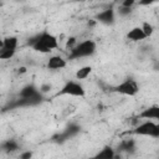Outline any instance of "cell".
<instances>
[{
    "instance_id": "13",
    "label": "cell",
    "mask_w": 159,
    "mask_h": 159,
    "mask_svg": "<svg viewBox=\"0 0 159 159\" xmlns=\"http://www.w3.org/2000/svg\"><path fill=\"white\" fill-rule=\"evenodd\" d=\"M91 72H92V67L91 66H82V67H80L76 71V75H75L76 81H80L81 82V81L88 78L89 75H91Z\"/></svg>"
},
{
    "instance_id": "9",
    "label": "cell",
    "mask_w": 159,
    "mask_h": 159,
    "mask_svg": "<svg viewBox=\"0 0 159 159\" xmlns=\"http://www.w3.org/2000/svg\"><path fill=\"white\" fill-rule=\"evenodd\" d=\"M97 20L104 25H112L116 20V12L113 9H106L102 10L98 15H97Z\"/></svg>"
},
{
    "instance_id": "4",
    "label": "cell",
    "mask_w": 159,
    "mask_h": 159,
    "mask_svg": "<svg viewBox=\"0 0 159 159\" xmlns=\"http://www.w3.org/2000/svg\"><path fill=\"white\" fill-rule=\"evenodd\" d=\"M60 96H71V97H78V98H83L86 96V89L83 87V84L80 81L76 80H71L67 81L62 88L58 92Z\"/></svg>"
},
{
    "instance_id": "11",
    "label": "cell",
    "mask_w": 159,
    "mask_h": 159,
    "mask_svg": "<svg viewBox=\"0 0 159 159\" xmlns=\"http://www.w3.org/2000/svg\"><path fill=\"white\" fill-rule=\"evenodd\" d=\"M114 158H116V150L111 145H104L91 159H114Z\"/></svg>"
},
{
    "instance_id": "21",
    "label": "cell",
    "mask_w": 159,
    "mask_h": 159,
    "mask_svg": "<svg viewBox=\"0 0 159 159\" xmlns=\"http://www.w3.org/2000/svg\"><path fill=\"white\" fill-rule=\"evenodd\" d=\"M1 97H2V96H1V93H0V99H1Z\"/></svg>"
},
{
    "instance_id": "14",
    "label": "cell",
    "mask_w": 159,
    "mask_h": 159,
    "mask_svg": "<svg viewBox=\"0 0 159 159\" xmlns=\"http://www.w3.org/2000/svg\"><path fill=\"white\" fill-rule=\"evenodd\" d=\"M17 148H19L17 142H15V140H12V139L6 140V142L2 144V150H4V152H6V153L15 152V150H17Z\"/></svg>"
},
{
    "instance_id": "7",
    "label": "cell",
    "mask_w": 159,
    "mask_h": 159,
    "mask_svg": "<svg viewBox=\"0 0 159 159\" xmlns=\"http://www.w3.org/2000/svg\"><path fill=\"white\" fill-rule=\"evenodd\" d=\"M138 118H142L144 120H158L159 119V107L157 104H153V106L144 108L138 114Z\"/></svg>"
},
{
    "instance_id": "5",
    "label": "cell",
    "mask_w": 159,
    "mask_h": 159,
    "mask_svg": "<svg viewBox=\"0 0 159 159\" xmlns=\"http://www.w3.org/2000/svg\"><path fill=\"white\" fill-rule=\"evenodd\" d=\"M114 92H117V93H119L122 96L134 97L139 92V84L133 78H125V80H123L122 82H119L114 87Z\"/></svg>"
},
{
    "instance_id": "19",
    "label": "cell",
    "mask_w": 159,
    "mask_h": 159,
    "mask_svg": "<svg viewBox=\"0 0 159 159\" xmlns=\"http://www.w3.org/2000/svg\"><path fill=\"white\" fill-rule=\"evenodd\" d=\"M31 158H32V152H30V150L22 152L20 154V159H31Z\"/></svg>"
},
{
    "instance_id": "16",
    "label": "cell",
    "mask_w": 159,
    "mask_h": 159,
    "mask_svg": "<svg viewBox=\"0 0 159 159\" xmlns=\"http://www.w3.org/2000/svg\"><path fill=\"white\" fill-rule=\"evenodd\" d=\"M15 53H16V52L1 47V48H0V60H10V58H12V57L15 56Z\"/></svg>"
},
{
    "instance_id": "3",
    "label": "cell",
    "mask_w": 159,
    "mask_h": 159,
    "mask_svg": "<svg viewBox=\"0 0 159 159\" xmlns=\"http://www.w3.org/2000/svg\"><path fill=\"white\" fill-rule=\"evenodd\" d=\"M133 133L142 137L159 138V124L157 120H143L133 129Z\"/></svg>"
},
{
    "instance_id": "12",
    "label": "cell",
    "mask_w": 159,
    "mask_h": 159,
    "mask_svg": "<svg viewBox=\"0 0 159 159\" xmlns=\"http://www.w3.org/2000/svg\"><path fill=\"white\" fill-rule=\"evenodd\" d=\"M2 47L10 51L16 52L19 47V39L16 36H6L2 39Z\"/></svg>"
},
{
    "instance_id": "18",
    "label": "cell",
    "mask_w": 159,
    "mask_h": 159,
    "mask_svg": "<svg viewBox=\"0 0 159 159\" xmlns=\"http://www.w3.org/2000/svg\"><path fill=\"white\" fill-rule=\"evenodd\" d=\"M135 4L134 0H125L120 4V7H125V9H132V6Z\"/></svg>"
},
{
    "instance_id": "20",
    "label": "cell",
    "mask_w": 159,
    "mask_h": 159,
    "mask_svg": "<svg viewBox=\"0 0 159 159\" xmlns=\"http://www.w3.org/2000/svg\"><path fill=\"white\" fill-rule=\"evenodd\" d=\"M2 47V39H0V48Z\"/></svg>"
},
{
    "instance_id": "6",
    "label": "cell",
    "mask_w": 159,
    "mask_h": 159,
    "mask_svg": "<svg viewBox=\"0 0 159 159\" xmlns=\"http://www.w3.org/2000/svg\"><path fill=\"white\" fill-rule=\"evenodd\" d=\"M20 97L25 101L32 102V101H39V98H41V93L39 88L35 87L34 84H27L20 91Z\"/></svg>"
},
{
    "instance_id": "17",
    "label": "cell",
    "mask_w": 159,
    "mask_h": 159,
    "mask_svg": "<svg viewBox=\"0 0 159 159\" xmlns=\"http://www.w3.org/2000/svg\"><path fill=\"white\" fill-rule=\"evenodd\" d=\"M76 43H77L76 37H68L67 41H66V48L67 50H71V48H73L76 46Z\"/></svg>"
},
{
    "instance_id": "1",
    "label": "cell",
    "mask_w": 159,
    "mask_h": 159,
    "mask_svg": "<svg viewBox=\"0 0 159 159\" xmlns=\"http://www.w3.org/2000/svg\"><path fill=\"white\" fill-rule=\"evenodd\" d=\"M31 47L36 52L50 53L51 51L57 50L60 47V43H58V39L53 34H51L48 31H42L40 35H37L32 40Z\"/></svg>"
},
{
    "instance_id": "2",
    "label": "cell",
    "mask_w": 159,
    "mask_h": 159,
    "mask_svg": "<svg viewBox=\"0 0 159 159\" xmlns=\"http://www.w3.org/2000/svg\"><path fill=\"white\" fill-rule=\"evenodd\" d=\"M97 50V43L93 40H83L77 42L73 48L70 50L71 58H83L92 56Z\"/></svg>"
},
{
    "instance_id": "8",
    "label": "cell",
    "mask_w": 159,
    "mask_h": 159,
    "mask_svg": "<svg viewBox=\"0 0 159 159\" xmlns=\"http://www.w3.org/2000/svg\"><path fill=\"white\" fill-rule=\"evenodd\" d=\"M47 68L52 70V71H57V70H62L67 66V60L60 55H53L47 60Z\"/></svg>"
},
{
    "instance_id": "10",
    "label": "cell",
    "mask_w": 159,
    "mask_h": 159,
    "mask_svg": "<svg viewBox=\"0 0 159 159\" xmlns=\"http://www.w3.org/2000/svg\"><path fill=\"white\" fill-rule=\"evenodd\" d=\"M145 39H147V36L144 35L140 26H134L127 32V40H129L130 42H140Z\"/></svg>"
},
{
    "instance_id": "15",
    "label": "cell",
    "mask_w": 159,
    "mask_h": 159,
    "mask_svg": "<svg viewBox=\"0 0 159 159\" xmlns=\"http://www.w3.org/2000/svg\"><path fill=\"white\" fill-rule=\"evenodd\" d=\"M140 29L143 30V32H144V35L147 36V39H148V37H150V36L154 34V26H153L150 22L144 21V22L140 25Z\"/></svg>"
}]
</instances>
